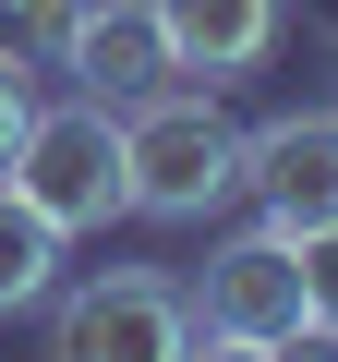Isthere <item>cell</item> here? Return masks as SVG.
<instances>
[{"label": "cell", "mask_w": 338, "mask_h": 362, "mask_svg": "<svg viewBox=\"0 0 338 362\" xmlns=\"http://www.w3.org/2000/svg\"><path fill=\"white\" fill-rule=\"evenodd\" d=\"M242 194V121L218 109V85H157L121 109V206L194 230Z\"/></svg>", "instance_id": "obj_1"}, {"label": "cell", "mask_w": 338, "mask_h": 362, "mask_svg": "<svg viewBox=\"0 0 338 362\" xmlns=\"http://www.w3.org/2000/svg\"><path fill=\"white\" fill-rule=\"evenodd\" d=\"M0 194L37 206L61 242L133 218V206H121V109H97V97H37L25 133H13V157H0Z\"/></svg>", "instance_id": "obj_2"}, {"label": "cell", "mask_w": 338, "mask_h": 362, "mask_svg": "<svg viewBox=\"0 0 338 362\" xmlns=\"http://www.w3.org/2000/svg\"><path fill=\"white\" fill-rule=\"evenodd\" d=\"M37 314H49V362H182L194 350V302L169 266H97L49 290Z\"/></svg>", "instance_id": "obj_3"}, {"label": "cell", "mask_w": 338, "mask_h": 362, "mask_svg": "<svg viewBox=\"0 0 338 362\" xmlns=\"http://www.w3.org/2000/svg\"><path fill=\"white\" fill-rule=\"evenodd\" d=\"M182 302H194V326H206V338H254V350H278V338L302 326L290 230H242V242H218V254H206V278H182Z\"/></svg>", "instance_id": "obj_4"}, {"label": "cell", "mask_w": 338, "mask_h": 362, "mask_svg": "<svg viewBox=\"0 0 338 362\" xmlns=\"http://www.w3.org/2000/svg\"><path fill=\"white\" fill-rule=\"evenodd\" d=\"M242 194L266 206V230H314L338 218V109H278L242 133Z\"/></svg>", "instance_id": "obj_5"}, {"label": "cell", "mask_w": 338, "mask_h": 362, "mask_svg": "<svg viewBox=\"0 0 338 362\" xmlns=\"http://www.w3.org/2000/svg\"><path fill=\"white\" fill-rule=\"evenodd\" d=\"M49 73H73V97H97V109H133V97H157V85H194L182 61H169V37H157L145 0H85Z\"/></svg>", "instance_id": "obj_6"}, {"label": "cell", "mask_w": 338, "mask_h": 362, "mask_svg": "<svg viewBox=\"0 0 338 362\" xmlns=\"http://www.w3.org/2000/svg\"><path fill=\"white\" fill-rule=\"evenodd\" d=\"M145 13H157L169 61H182L194 85H242V73H266L278 37H290V0H145Z\"/></svg>", "instance_id": "obj_7"}, {"label": "cell", "mask_w": 338, "mask_h": 362, "mask_svg": "<svg viewBox=\"0 0 338 362\" xmlns=\"http://www.w3.org/2000/svg\"><path fill=\"white\" fill-rule=\"evenodd\" d=\"M49 290H61V230L0 194V314H37Z\"/></svg>", "instance_id": "obj_8"}, {"label": "cell", "mask_w": 338, "mask_h": 362, "mask_svg": "<svg viewBox=\"0 0 338 362\" xmlns=\"http://www.w3.org/2000/svg\"><path fill=\"white\" fill-rule=\"evenodd\" d=\"M290 266H302V326H338V218L290 230Z\"/></svg>", "instance_id": "obj_9"}, {"label": "cell", "mask_w": 338, "mask_h": 362, "mask_svg": "<svg viewBox=\"0 0 338 362\" xmlns=\"http://www.w3.org/2000/svg\"><path fill=\"white\" fill-rule=\"evenodd\" d=\"M73 13H85V0H0V37L49 73V61H61V37H73Z\"/></svg>", "instance_id": "obj_10"}, {"label": "cell", "mask_w": 338, "mask_h": 362, "mask_svg": "<svg viewBox=\"0 0 338 362\" xmlns=\"http://www.w3.org/2000/svg\"><path fill=\"white\" fill-rule=\"evenodd\" d=\"M25 109H37V61L0 37V157H13V133H25Z\"/></svg>", "instance_id": "obj_11"}, {"label": "cell", "mask_w": 338, "mask_h": 362, "mask_svg": "<svg viewBox=\"0 0 338 362\" xmlns=\"http://www.w3.org/2000/svg\"><path fill=\"white\" fill-rule=\"evenodd\" d=\"M182 362H278V350H254V338H206V326H194V350H182Z\"/></svg>", "instance_id": "obj_12"}, {"label": "cell", "mask_w": 338, "mask_h": 362, "mask_svg": "<svg viewBox=\"0 0 338 362\" xmlns=\"http://www.w3.org/2000/svg\"><path fill=\"white\" fill-rule=\"evenodd\" d=\"M314 37H326V49H338V0H314Z\"/></svg>", "instance_id": "obj_13"}]
</instances>
